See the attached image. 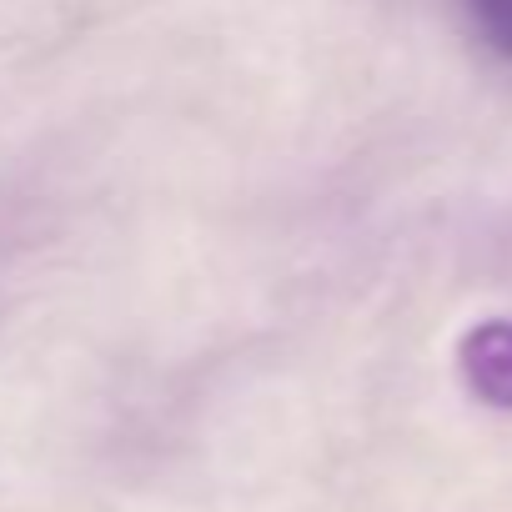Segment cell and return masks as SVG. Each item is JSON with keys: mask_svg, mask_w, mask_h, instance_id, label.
<instances>
[{"mask_svg": "<svg viewBox=\"0 0 512 512\" xmlns=\"http://www.w3.org/2000/svg\"><path fill=\"white\" fill-rule=\"evenodd\" d=\"M462 16H467V31L477 36V46L512 61V0H462Z\"/></svg>", "mask_w": 512, "mask_h": 512, "instance_id": "7a4b0ae2", "label": "cell"}, {"mask_svg": "<svg viewBox=\"0 0 512 512\" xmlns=\"http://www.w3.org/2000/svg\"><path fill=\"white\" fill-rule=\"evenodd\" d=\"M457 372L482 407L512 412V317L472 322L457 342Z\"/></svg>", "mask_w": 512, "mask_h": 512, "instance_id": "6da1fadb", "label": "cell"}]
</instances>
